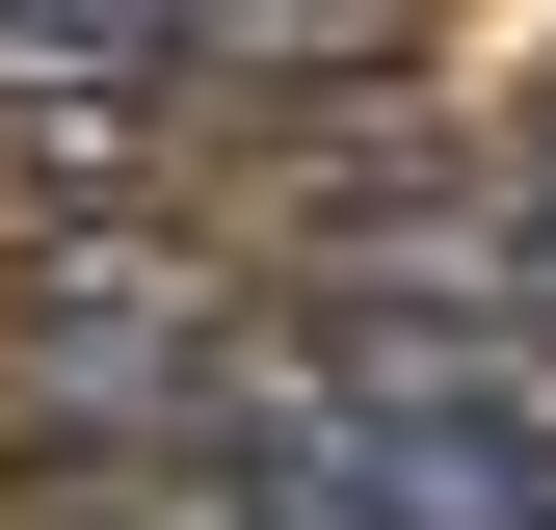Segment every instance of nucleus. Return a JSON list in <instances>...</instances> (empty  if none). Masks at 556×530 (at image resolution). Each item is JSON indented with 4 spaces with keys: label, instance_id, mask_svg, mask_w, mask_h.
<instances>
[{
    "label": "nucleus",
    "instance_id": "obj_1",
    "mask_svg": "<svg viewBox=\"0 0 556 530\" xmlns=\"http://www.w3.org/2000/svg\"><path fill=\"white\" fill-rule=\"evenodd\" d=\"M53 530H265V504H213V451H186V478H53Z\"/></svg>",
    "mask_w": 556,
    "mask_h": 530
}]
</instances>
